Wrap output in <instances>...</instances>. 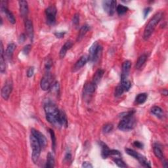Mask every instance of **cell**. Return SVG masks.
I'll use <instances>...</instances> for the list:
<instances>
[{"instance_id":"obj_24","label":"cell","mask_w":168,"mask_h":168,"mask_svg":"<svg viewBox=\"0 0 168 168\" xmlns=\"http://www.w3.org/2000/svg\"><path fill=\"white\" fill-rule=\"evenodd\" d=\"M59 122L60 126H64L65 128L68 127V120L66 114L64 112L60 111V110L59 116Z\"/></svg>"},{"instance_id":"obj_34","label":"cell","mask_w":168,"mask_h":168,"mask_svg":"<svg viewBox=\"0 0 168 168\" xmlns=\"http://www.w3.org/2000/svg\"><path fill=\"white\" fill-rule=\"evenodd\" d=\"M113 161L114 162V163H116V164L120 167H126L127 166L125 163H124V162L122 160V159L118 158H116L113 159Z\"/></svg>"},{"instance_id":"obj_11","label":"cell","mask_w":168,"mask_h":168,"mask_svg":"<svg viewBox=\"0 0 168 168\" xmlns=\"http://www.w3.org/2000/svg\"><path fill=\"white\" fill-rule=\"evenodd\" d=\"M97 85H95L93 82H89L88 84H85L84 87V95L85 99L87 97L89 98V96H91L93 93L95 91Z\"/></svg>"},{"instance_id":"obj_42","label":"cell","mask_w":168,"mask_h":168,"mask_svg":"<svg viewBox=\"0 0 168 168\" xmlns=\"http://www.w3.org/2000/svg\"><path fill=\"white\" fill-rule=\"evenodd\" d=\"M26 39V36L24 34H22L19 36V42L20 43H22L23 42H24V41Z\"/></svg>"},{"instance_id":"obj_3","label":"cell","mask_w":168,"mask_h":168,"mask_svg":"<svg viewBox=\"0 0 168 168\" xmlns=\"http://www.w3.org/2000/svg\"><path fill=\"white\" fill-rule=\"evenodd\" d=\"M162 17V12H158L149 20V22L147 24V25L145 28L144 34H143V38L145 40H147L150 38L152 34H153V32H154L156 26L159 22L160 21Z\"/></svg>"},{"instance_id":"obj_1","label":"cell","mask_w":168,"mask_h":168,"mask_svg":"<svg viewBox=\"0 0 168 168\" xmlns=\"http://www.w3.org/2000/svg\"><path fill=\"white\" fill-rule=\"evenodd\" d=\"M44 110L47 120L53 125L60 126L59 122L60 110L57 106L53 102L49 101L45 104Z\"/></svg>"},{"instance_id":"obj_5","label":"cell","mask_w":168,"mask_h":168,"mask_svg":"<svg viewBox=\"0 0 168 168\" xmlns=\"http://www.w3.org/2000/svg\"><path fill=\"white\" fill-rule=\"evenodd\" d=\"M47 22L50 25H53L56 22V15L57 9L55 6L48 7L46 10Z\"/></svg>"},{"instance_id":"obj_25","label":"cell","mask_w":168,"mask_h":168,"mask_svg":"<svg viewBox=\"0 0 168 168\" xmlns=\"http://www.w3.org/2000/svg\"><path fill=\"white\" fill-rule=\"evenodd\" d=\"M147 97H148V95H147L146 93H142L139 94V95L136 97V98H135V102L138 105H141L145 103L147 99Z\"/></svg>"},{"instance_id":"obj_13","label":"cell","mask_w":168,"mask_h":168,"mask_svg":"<svg viewBox=\"0 0 168 168\" xmlns=\"http://www.w3.org/2000/svg\"><path fill=\"white\" fill-rule=\"evenodd\" d=\"M0 54H1V57H0V72L2 74L5 72L6 70V64H5V57H4V50L3 43L1 42V47H0Z\"/></svg>"},{"instance_id":"obj_27","label":"cell","mask_w":168,"mask_h":168,"mask_svg":"<svg viewBox=\"0 0 168 168\" xmlns=\"http://www.w3.org/2000/svg\"><path fill=\"white\" fill-rule=\"evenodd\" d=\"M55 166V159L53 155L51 153H49L47 156V162H46V167H53Z\"/></svg>"},{"instance_id":"obj_39","label":"cell","mask_w":168,"mask_h":168,"mask_svg":"<svg viewBox=\"0 0 168 168\" xmlns=\"http://www.w3.org/2000/svg\"><path fill=\"white\" fill-rule=\"evenodd\" d=\"M109 154L110 156H121L120 152L116 150H110Z\"/></svg>"},{"instance_id":"obj_31","label":"cell","mask_w":168,"mask_h":168,"mask_svg":"<svg viewBox=\"0 0 168 168\" xmlns=\"http://www.w3.org/2000/svg\"><path fill=\"white\" fill-rule=\"evenodd\" d=\"M125 152H126L127 154H129V156H132V157H133L134 158L137 159L139 158V155H140V154L137 153L136 151H135V150L131 149H125Z\"/></svg>"},{"instance_id":"obj_10","label":"cell","mask_w":168,"mask_h":168,"mask_svg":"<svg viewBox=\"0 0 168 168\" xmlns=\"http://www.w3.org/2000/svg\"><path fill=\"white\" fill-rule=\"evenodd\" d=\"M51 75L50 72H47L46 75H45L42 80H41V88L43 91H47L51 87Z\"/></svg>"},{"instance_id":"obj_18","label":"cell","mask_w":168,"mask_h":168,"mask_svg":"<svg viewBox=\"0 0 168 168\" xmlns=\"http://www.w3.org/2000/svg\"><path fill=\"white\" fill-rule=\"evenodd\" d=\"M104 73H105V71L103 70H102V69L97 70L95 74H94L93 80L92 82L95 85H97L100 82V81L102 77V76H103Z\"/></svg>"},{"instance_id":"obj_33","label":"cell","mask_w":168,"mask_h":168,"mask_svg":"<svg viewBox=\"0 0 168 168\" xmlns=\"http://www.w3.org/2000/svg\"><path fill=\"white\" fill-rule=\"evenodd\" d=\"M113 129V125L111 124H105L103 128H102V132L105 133H108L111 132Z\"/></svg>"},{"instance_id":"obj_37","label":"cell","mask_w":168,"mask_h":168,"mask_svg":"<svg viewBox=\"0 0 168 168\" xmlns=\"http://www.w3.org/2000/svg\"><path fill=\"white\" fill-rule=\"evenodd\" d=\"M34 73V67H30L28 68V71H27V76L28 77H31L33 76Z\"/></svg>"},{"instance_id":"obj_12","label":"cell","mask_w":168,"mask_h":168,"mask_svg":"<svg viewBox=\"0 0 168 168\" xmlns=\"http://www.w3.org/2000/svg\"><path fill=\"white\" fill-rule=\"evenodd\" d=\"M25 28L27 34L30 39H33L34 38V27L32 20L26 19L25 20Z\"/></svg>"},{"instance_id":"obj_22","label":"cell","mask_w":168,"mask_h":168,"mask_svg":"<svg viewBox=\"0 0 168 168\" xmlns=\"http://www.w3.org/2000/svg\"><path fill=\"white\" fill-rule=\"evenodd\" d=\"M151 112L158 118L162 119L164 117V113H163V110L160 107H159V106H153V107L151 108Z\"/></svg>"},{"instance_id":"obj_26","label":"cell","mask_w":168,"mask_h":168,"mask_svg":"<svg viewBox=\"0 0 168 168\" xmlns=\"http://www.w3.org/2000/svg\"><path fill=\"white\" fill-rule=\"evenodd\" d=\"M146 59H147V56L145 54H143L141 56L139 57L137 61L136 65H135V67H136V68L140 69L145 63Z\"/></svg>"},{"instance_id":"obj_8","label":"cell","mask_w":168,"mask_h":168,"mask_svg":"<svg viewBox=\"0 0 168 168\" xmlns=\"http://www.w3.org/2000/svg\"><path fill=\"white\" fill-rule=\"evenodd\" d=\"M31 133L37 139H38V141L40 143L41 146H42V148L43 149L46 148V146L47 145V141L46 137L44 136V135H43L42 133H40L39 131L36 130L35 129H32Z\"/></svg>"},{"instance_id":"obj_23","label":"cell","mask_w":168,"mask_h":168,"mask_svg":"<svg viewBox=\"0 0 168 168\" xmlns=\"http://www.w3.org/2000/svg\"><path fill=\"white\" fill-rule=\"evenodd\" d=\"M89 26L87 25V24L81 26V28L80 30L78 36H77V42H80V41L84 38V36H85L86 34H87V32L89 31Z\"/></svg>"},{"instance_id":"obj_7","label":"cell","mask_w":168,"mask_h":168,"mask_svg":"<svg viewBox=\"0 0 168 168\" xmlns=\"http://www.w3.org/2000/svg\"><path fill=\"white\" fill-rule=\"evenodd\" d=\"M12 90H13V83L11 80H8L2 89V97L4 100L7 101L9 99Z\"/></svg>"},{"instance_id":"obj_14","label":"cell","mask_w":168,"mask_h":168,"mask_svg":"<svg viewBox=\"0 0 168 168\" xmlns=\"http://www.w3.org/2000/svg\"><path fill=\"white\" fill-rule=\"evenodd\" d=\"M19 3V9L20 13L22 17H25L28 13V6L26 1H20Z\"/></svg>"},{"instance_id":"obj_15","label":"cell","mask_w":168,"mask_h":168,"mask_svg":"<svg viewBox=\"0 0 168 168\" xmlns=\"http://www.w3.org/2000/svg\"><path fill=\"white\" fill-rule=\"evenodd\" d=\"M88 61V57L87 56H82L81 58L77 61L76 63L74 65V71H77L79 69L82 68L85 64L87 63Z\"/></svg>"},{"instance_id":"obj_29","label":"cell","mask_w":168,"mask_h":168,"mask_svg":"<svg viewBox=\"0 0 168 168\" xmlns=\"http://www.w3.org/2000/svg\"><path fill=\"white\" fill-rule=\"evenodd\" d=\"M128 11V8L123 5H119L116 7V11L119 15H122L126 13Z\"/></svg>"},{"instance_id":"obj_36","label":"cell","mask_w":168,"mask_h":168,"mask_svg":"<svg viewBox=\"0 0 168 168\" xmlns=\"http://www.w3.org/2000/svg\"><path fill=\"white\" fill-rule=\"evenodd\" d=\"M52 67V61L51 59H47L46 62V68L47 72H50V69Z\"/></svg>"},{"instance_id":"obj_45","label":"cell","mask_w":168,"mask_h":168,"mask_svg":"<svg viewBox=\"0 0 168 168\" xmlns=\"http://www.w3.org/2000/svg\"><path fill=\"white\" fill-rule=\"evenodd\" d=\"M71 157H72L71 154L70 153H67L66 154V156H65V159H66V160H67V161H69L70 159H71Z\"/></svg>"},{"instance_id":"obj_19","label":"cell","mask_w":168,"mask_h":168,"mask_svg":"<svg viewBox=\"0 0 168 168\" xmlns=\"http://www.w3.org/2000/svg\"><path fill=\"white\" fill-rule=\"evenodd\" d=\"M153 150H154V153L155 154L156 156L159 159H162L163 161V159H164V156H163V151L162 149L160 148V146H159L157 143H155L153 147Z\"/></svg>"},{"instance_id":"obj_21","label":"cell","mask_w":168,"mask_h":168,"mask_svg":"<svg viewBox=\"0 0 168 168\" xmlns=\"http://www.w3.org/2000/svg\"><path fill=\"white\" fill-rule=\"evenodd\" d=\"M99 43H98L97 42H95L94 43L92 46H91V47H90L89 50V56H88V60L90 61V62H93V57L94 56H95V54L96 53V51H97V49L98 47V46H99Z\"/></svg>"},{"instance_id":"obj_40","label":"cell","mask_w":168,"mask_h":168,"mask_svg":"<svg viewBox=\"0 0 168 168\" xmlns=\"http://www.w3.org/2000/svg\"><path fill=\"white\" fill-rule=\"evenodd\" d=\"M30 50H31V46H30V45H27V46H26L25 47H24V49H23V53L25 55H28V53L30 52Z\"/></svg>"},{"instance_id":"obj_35","label":"cell","mask_w":168,"mask_h":168,"mask_svg":"<svg viewBox=\"0 0 168 168\" xmlns=\"http://www.w3.org/2000/svg\"><path fill=\"white\" fill-rule=\"evenodd\" d=\"M72 22L73 24L75 26H77L80 23V15L78 14H76L74 15L72 19Z\"/></svg>"},{"instance_id":"obj_32","label":"cell","mask_w":168,"mask_h":168,"mask_svg":"<svg viewBox=\"0 0 168 168\" xmlns=\"http://www.w3.org/2000/svg\"><path fill=\"white\" fill-rule=\"evenodd\" d=\"M124 91H125L124 89V88H123L122 85H118L115 89V92H114V95H115V97H120L123 93H124Z\"/></svg>"},{"instance_id":"obj_20","label":"cell","mask_w":168,"mask_h":168,"mask_svg":"<svg viewBox=\"0 0 168 168\" xmlns=\"http://www.w3.org/2000/svg\"><path fill=\"white\" fill-rule=\"evenodd\" d=\"M99 145L101 147V156L102 157L105 158H107L109 156H110V149H108V146L106 145L105 143L103 142L100 141L99 142Z\"/></svg>"},{"instance_id":"obj_46","label":"cell","mask_w":168,"mask_h":168,"mask_svg":"<svg viewBox=\"0 0 168 168\" xmlns=\"http://www.w3.org/2000/svg\"><path fill=\"white\" fill-rule=\"evenodd\" d=\"M163 95H167V89H163Z\"/></svg>"},{"instance_id":"obj_4","label":"cell","mask_w":168,"mask_h":168,"mask_svg":"<svg viewBox=\"0 0 168 168\" xmlns=\"http://www.w3.org/2000/svg\"><path fill=\"white\" fill-rule=\"evenodd\" d=\"M30 145L32 149V161L34 163H37L38 162L39 156L41 154V150H42V146L39 142L38 141L33 135H31L30 137Z\"/></svg>"},{"instance_id":"obj_30","label":"cell","mask_w":168,"mask_h":168,"mask_svg":"<svg viewBox=\"0 0 168 168\" xmlns=\"http://www.w3.org/2000/svg\"><path fill=\"white\" fill-rule=\"evenodd\" d=\"M121 85L124 88L125 91H128L132 87V83L129 80H125L124 81H121Z\"/></svg>"},{"instance_id":"obj_6","label":"cell","mask_w":168,"mask_h":168,"mask_svg":"<svg viewBox=\"0 0 168 168\" xmlns=\"http://www.w3.org/2000/svg\"><path fill=\"white\" fill-rule=\"evenodd\" d=\"M104 10L109 15L112 16L115 13L116 10V1L114 0H106L102 2Z\"/></svg>"},{"instance_id":"obj_38","label":"cell","mask_w":168,"mask_h":168,"mask_svg":"<svg viewBox=\"0 0 168 168\" xmlns=\"http://www.w3.org/2000/svg\"><path fill=\"white\" fill-rule=\"evenodd\" d=\"M133 146H135V147H137V148H138V149H143L144 145H143L141 142L136 141H134Z\"/></svg>"},{"instance_id":"obj_16","label":"cell","mask_w":168,"mask_h":168,"mask_svg":"<svg viewBox=\"0 0 168 168\" xmlns=\"http://www.w3.org/2000/svg\"><path fill=\"white\" fill-rule=\"evenodd\" d=\"M73 46V43L71 42V41H67V42L64 43V46L62 47V48L60 49V57L61 59H63L64 57V56L66 55L67 51L69 50Z\"/></svg>"},{"instance_id":"obj_9","label":"cell","mask_w":168,"mask_h":168,"mask_svg":"<svg viewBox=\"0 0 168 168\" xmlns=\"http://www.w3.org/2000/svg\"><path fill=\"white\" fill-rule=\"evenodd\" d=\"M132 67V63L129 60H125L122 64V71L121 75V81L128 80L129 71Z\"/></svg>"},{"instance_id":"obj_17","label":"cell","mask_w":168,"mask_h":168,"mask_svg":"<svg viewBox=\"0 0 168 168\" xmlns=\"http://www.w3.org/2000/svg\"><path fill=\"white\" fill-rule=\"evenodd\" d=\"M16 49V45L14 43H11L7 46V50L5 51V56L8 60H11L13 57V52Z\"/></svg>"},{"instance_id":"obj_2","label":"cell","mask_w":168,"mask_h":168,"mask_svg":"<svg viewBox=\"0 0 168 168\" xmlns=\"http://www.w3.org/2000/svg\"><path fill=\"white\" fill-rule=\"evenodd\" d=\"M135 111H130L121 114L122 120L118 124V128L122 131H129L133 129L136 125V120L133 116Z\"/></svg>"},{"instance_id":"obj_43","label":"cell","mask_w":168,"mask_h":168,"mask_svg":"<svg viewBox=\"0 0 168 168\" xmlns=\"http://www.w3.org/2000/svg\"><path fill=\"white\" fill-rule=\"evenodd\" d=\"M66 34V32H55V36L57 37V38H62L64 37V34Z\"/></svg>"},{"instance_id":"obj_44","label":"cell","mask_w":168,"mask_h":168,"mask_svg":"<svg viewBox=\"0 0 168 168\" xmlns=\"http://www.w3.org/2000/svg\"><path fill=\"white\" fill-rule=\"evenodd\" d=\"M150 10H151L150 7H147V8H145L144 11H143V15H144L145 19L146 17V16L149 15V13L150 12Z\"/></svg>"},{"instance_id":"obj_41","label":"cell","mask_w":168,"mask_h":168,"mask_svg":"<svg viewBox=\"0 0 168 168\" xmlns=\"http://www.w3.org/2000/svg\"><path fill=\"white\" fill-rule=\"evenodd\" d=\"M81 167L84 168H92L93 166L91 165V163L89 162H84L82 165H81Z\"/></svg>"},{"instance_id":"obj_28","label":"cell","mask_w":168,"mask_h":168,"mask_svg":"<svg viewBox=\"0 0 168 168\" xmlns=\"http://www.w3.org/2000/svg\"><path fill=\"white\" fill-rule=\"evenodd\" d=\"M49 131H50V136L51 139V141H52V149L53 152H55V149H56V137H55V132H53V130L51 129H49Z\"/></svg>"}]
</instances>
